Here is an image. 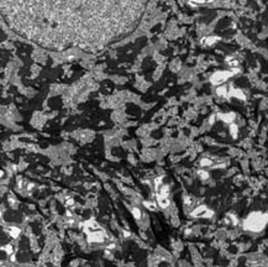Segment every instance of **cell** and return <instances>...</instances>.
I'll return each instance as SVG.
<instances>
[{
    "label": "cell",
    "instance_id": "obj_1",
    "mask_svg": "<svg viewBox=\"0 0 268 267\" xmlns=\"http://www.w3.org/2000/svg\"><path fill=\"white\" fill-rule=\"evenodd\" d=\"M41 0H36V3L32 6H36ZM125 3H130L136 9L143 8L146 5V0H46V3L41 9H46V12L42 19L47 17V27L48 29H58V30H66V17L74 19L75 16H79L84 19L82 9H84L85 17H94L95 15H100L101 17H105L104 14L100 11L107 12V6L121 5L125 6ZM40 14V11H38ZM37 14V15H38Z\"/></svg>",
    "mask_w": 268,
    "mask_h": 267
},
{
    "label": "cell",
    "instance_id": "obj_2",
    "mask_svg": "<svg viewBox=\"0 0 268 267\" xmlns=\"http://www.w3.org/2000/svg\"><path fill=\"white\" fill-rule=\"evenodd\" d=\"M268 221V215L263 213H252L245 220V228L250 231H259L266 226Z\"/></svg>",
    "mask_w": 268,
    "mask_h": 267
},
{
    "label": "cell",
    "instance_id": "obj_3",
    "mask_svg": "<svg viewBox=\"0 0 268 267\" xmlns=\"http://www.w3.org/2000/svg\"><path fill=\"white\" fill-rule=\"evenodd\" d=\"M105 241V234L104 231L99 229V230H95L92 233H88V243L90 244H100V243H104Z\"/></svg>",
    "mask_w": 268,
    "mask_h": 267
},
{
    "label": "cell",
    "instance_id": "obj_4",
    "mask_svg": "<svg viewBox=\"0 0 268 267\" xmlns=\"http://www.w3.org/2000/svg\"><path fill=\"white\" fill-rule=\"evenodd\" d=\"M191 215L195 217V218H206V217H211V212H210L206 207L200 205V207H198L196 209H194L193 213H191Z\"/></svg>",
    "mask_w": 268,
    "mask_h": 267
},
{
    "label": "cell",
    "instance_id": "obj_5",
    "mask_svg": "<svg viewBox=\"0 0 268 267\" xmlns=\"http://www.w3.org/2000/svg\"><path fill=\"white\" fill-rule=\"evenodd\" d=\"M230 73L227 72H218V73H215L213 75V78H211V82L214 84H219V83H222L224 80H226L229 77H230Z\"/></svg>",
    "mask_w": 268,
    "mask_h": 267
},
{
    "label": "cell",
    "instance_id": "obj_6",
    "mask_svg": "<svg viewBox=\"0 0 268 267\" xmlns=\"http://www.w3.org/2000/svg\"><path fill=\"white\" fill-rule=\"evenodd\" d=\"M157 203L161 208H167L169 205V200L168 197H163V195H158L157 194Z\"/></svg>",
    "mask_w": 268,
    "mask_h": 267
},
{
    "label": "cell",
    "instance_id": "obj_7",
    "mask_svg": "<svg viewBox=\"0 0 268 267\" xmlns=\"http://www.w3.org/2000/svg\"><path fill=\"white\" fill-rule=\"evenodd\" d=\"M8 231H9V234L11 235L12 238H17L19 234H20V229H19V228H9Z\"/></svg>",
    "mask_w": 268,
    "mask_h": 267
},
{
    "label": "cell",
    "instance_id": "obj_8",
    "mask_svg": "<svg viewBox=\"0 0 268 267\" xmlns=\"http://www.w3.org/2000/svg\"><path fill=\"white\" fill-rule=\"evenodd\" d=\"M131 212H132V215H133V217H135V219H140V218H141V212H140V209L138 208H132L131 209Z\"/></svg>",
    "mask_w": 268,
    "mask_h": 267
},
{
    "label": "cell",
    "instance_id": "obj_9",
    "mask_svg": "<svg viewBox=\"0 0 268 267\" xmlns=\"http://www.w3.org/2000/svg\"><path fill=\"white\" fill-rule=\"evenodd\" d=\"M215 41H218V37H208V39L203 40V43H206V44H211Z\"/></svg>",
    "mask_w": 268,
    "mask_h": 267
},
{
    "label": "cell",
    "instance_id": "obj_10",
    "mask_svg": "<svg viewBox=\"0 0 268 267\" xmlns=\"http://www.w3.org/2000/svg\"><path fill=\"white\" fill-rule=\"evenodd\" d=\"M221 118L225 120V121H227V123H230V121H232L234 120V114H226V115H221Z\"/></svg>",
    "mask_w": 268,
    "mask_h": 267
},
{
    "label": "cell",
    "instance_id": "obj_11",
    "mask_svg": "<svg viewBox=\"0 0 268 267\" xmlns=\"http://www.w3.org/2000/svg\"><path fill=\"white\" fill-rule=\"evenodd\" d=\"M4 250L6 251V253H9V255L14 253V250H12V246H11V245H6V246L4 247Z\"/></svg>",
    "mask_w": 268,
    "mask_h": 267
},
{
    "label": "cell",
    "instance_id": "obj_12",
    "mask_svg": "<svg viewBox=\"0 0 268 267\" xmlns=\"http://www.w3.org/2000/svg\"><path fill=\"white\" fill-rule=\"evenodd\" d=\"M201 166H211V161L208 158H204V160H201Z\"/></svg>",
    "mask_w": 268,
    "mask_h": 267
},
{
    "label": "cell",
    "instance_id": "obj_13",
    "mask_svg": "<svg viewBox=\"0 0 268 267\" xmlns=\"http://www.w3.org/2000/svg\"><path fill=\"white\" fill-rule=\"evenodd\" d=\"M231 134L234 136H236V134H237V128H236V125H231Z\"/></svg>",
    "mask_w": 268,
    "mask_h": 267
},
{
    "label": "cell",
    "instance_id": "obj_14",
    "mask_svg": "<svg viewBox=\"0 0 268 267\" xmlns=\"http://www.w3.org/2000/svg\"><path fill=\"white\" fill-rule=\"evenodd\" d=\"M199 174H200L203 178H206V177H208V173H206V172H199Z\"/></svg>",
    "mask_w": 268,
    "mask_h": 267
}]
</instances>
